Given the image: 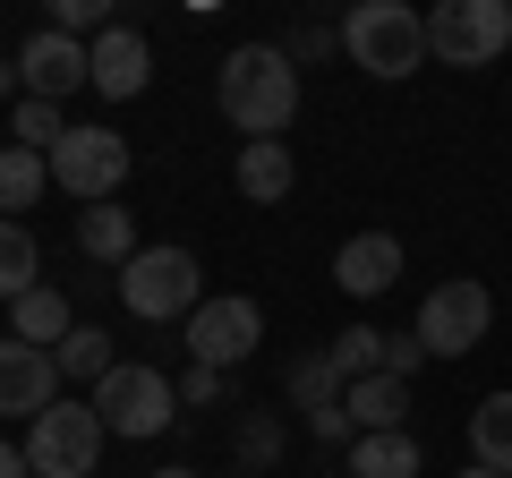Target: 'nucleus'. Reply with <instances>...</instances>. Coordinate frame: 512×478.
I'll return each mask as SVG.
<instances>
[{"label": "nucleus", "mask_w": 512, "mask_h": 478, "mask_svg": "<svg viewBox=\"0 0 512 478\" xmlns=\"http://www.w3.org/2000/svg\"><path fill=\"white\" fill-rule=\"evenodd\" d=\"M333 282H342L350 299H384L402 282V239L393 231H350L342 248H333Z\"/></svg>", "instance_id": "ddd939ff"}, {"label": "nucleus", "mask_w": 512, "mask_h": 478, "mask_svg": "<svg viewBox=\"0 0 512 478\" xmlns=\"http://www.w3.org/2000/svg\"><path fill=\"white\" fill-rule=\"evenodd\" d=\"M120 308L137 316V325H171V316H197L205 308V265L188 257V248H137V257L120 265Z\"/></svg>", "instance_id": "7ed1b4c3"}, {"label": "nucleus", "mask_w": 512, "mask_h": 478, "mask_svg": "<svg viewBox=\"0 0 512 478\" xmlns=\"http://www.w3.org/2000/svg\"><path fill=\"white\" fill-rule=\"evenodd\" d=\"M282 52H291V60H325V52H342V35H333V26H299Z\"/></svg>", "instance_id": "c85d7f7f"}, {"label": "nucleus", "mask_w": 512, "mask_h": 478, "mask_svg": "<svg viewBox=\"0 0 512 478\" xmlns=\"http://www.w3.org/2000/svg\"><path fill=\"white\" fill-rule=\"evenodd\" d=\"M154 478H205V470H154Z\"/></svg>", "instance_id": "2f4dec72"}, {"label": "nucleus", "mask_w": 512, "mask_h": 478, "mask_svg": "<svg viewBox=\"0 0 512 478\" xmlns=\"http://www.w3.org/2000/svg\"><path fill=\"white\" fill-rule=\"evenodd\" d=\"M77 248H86L94 265H111V274H120L146 239H137V214H128V205H77Z\"/></svg>", "instance_id": "dca6fc26"}, {"label": "nucleus", "mask_w": 512, "mask_h": 478, "mask_svg": "<svg viewBox=\"0 0 512 478\" xmlns=\"http://www.w3.org/2000/svg\"><path fill=\"white\" fill-rule=\"evenodd\" d=\"M111 427L94 402H52L35 427H26V470L35 478H94V461H103Z\"/></svg>", "instance_id": "0eeeda50"}, {"label": "nucleus", "mask_w": 512, "mask_h": 478, "mask_svg": "<svg viewBox=\"0 0 512 478\" xmlns=\"http://www.w3.org/2000/svg\"><path fill=\"white\" fill-rule=\"evenodd\" d=\"M60 137H69L60 103H35V94H18V129H9V146H26V154H52Z\"/></svg>", "instance_id": "a878e982"}, {"label": "nucleus", "mask_w": 512, "mask_h": 478, "mask_svg": "<svg viewBox=\"0 0 512 478\" xmlns=\"http://www.w3.org/2000/svg\"><path fill=\"white\" fill-rule=\"evenodd\" d=\"M419 368H427V342H419V333H384V376H402V385H410Z\"/></svg>", "instance_id": "bb28decb"}, {"label": "nucleus", "mask_w": 512, "mask_h": 478, "mask_svg": "<svg viewBox=\"0 0 512 478\" xmlns=\"http://www.w3.org/2000/svg\"><path fill=\"white\" fill-rule=\"evenodd\" d=\"M52 359H60V376H69V385H103V376L120 368V350H111L103 325H69V342H60Z\"/></svg>", "instance_id": "4be33fe9"}, {"label": "nucleus", "mask_w": 512, "mask_h": 478, "mask_svg": "<svg viewBox=\"0 0 512 478\" xmlns=\"http://www.w3.org/2000/svg\"><path fill=\"white\" fill-rule=\"evenodd\" d=\"M342 393H350V376L333 368V350H299L291 376H282V402L308 419L316 444H350V410H342Z\"/></svg>", "instance_id": "9d476101"}, {"label": "nucleus", "mask_w": 512, "mask_h": 478, "mask_svg": "<svg viewBox=\"0 0 512 478\" xmlns=\"http://www.w3.org/2000/svg\"><path fill=\"white\" fill-rule=\"evenodd\" d=\"M256 342H265V308L256 299H239V291H222V299H205L197 316H188V368H214V376H231L239 359H256Z\"/></svg>", "instance_id": "1a4fd4ad"}, {"label": "nucleus", "mask_w": 512, "mask_h": 478, "mask_svg": "<svg viewBox=\"0 0 512 478\" xmlns=\"http://www.w3.org/2000/svg\"><path fill=\"white\" fill-rule=\"evenodd\" d=\"M43 282V248L26 222H0V299H26Z\"/></svg>", "instance_id": "5701e85b"}, {"label": "nucleus", "mask_w": 512, "mask_h": 478, "mask_svg": "<svg viewBox=\"0 0 512 478\" xmlns=\"http://www.w3.org/2000/svg\"><path fill=\"white\" fill-rule=\"evenodd\" d=\"M291 180H299V163H291L282 137H274V146H239V163H231V188L248 205H282V197H291Z\"/></svg>", "instance_id": "f3484780"}, {"label": "nucleus", "mask_w": 512, "mask_h": 478, "mask_svg": "<svg viewBox=\"0 0 512 478\" xmlns=\"http://www.w3.org/2000/svg\"><path fill=\"white\" fill-rule=\"evenodd\" d=\"M342 410H350V436H393V427L410 419V385L402 376H359V385L342 393Z\"/></svg>", "instance_id": "2eb2a0df"}, {"label": "nucleus", "mask_w": 512, "mask_h": 478, "mask_svg": "<svg viewBox=\"0 0 512 478\" xmlns=\"http://www.w3.org/2000/svg\"><path fill=\"white\" fill-rule=\"evenodd\" d=\"M52 188V163L26 146H0V222H26V205Z\"/></svg>", "instance_id": "412c9836"}, {"label": "nucleus", "mask_w": 512, "mask_h": 478, "mask_svg": "<svg viewBox=\"0 0 512 478\" xmlns=\"http://www.w3.org/2000/svg\"><path fill=\"white\" fill-rule=\"evenodd\" d=\"M86 402L103 410V427H111V436H128V444H154L171 419H180V385H171L154 359H120Z\"/></svg>", "instance_id": "20e7f679"}, {"label": "nucleus", "mask_w": 512, "mask_h": 478, "mask_svg": "<svg viewBox=\"0 0 512 478\" xmlns=\"http://www.w3.org/2000/svg\"><path fill=\"white\" fill-rule=\"evenodd\" d=\"M325 350H333V368H342L350 385H359V376H376V368H384V333H376V325H342V333H333Z\"/></svg>", "instance_id": "393cba45"}, {"label": "nucleus", "mask_w": 512, "mask_h": 478, "mask_svg": "<svg viewBox=\"0 0 512 478\" xmlns=\"http://www.w3.org/2000/svg\"><path fill=\"white\" fill-rule=\"evenodd\" d=\"M274 461H282V419L274 410H248V419H239V478L274 470Z\"/></svg>", "instance_id": "b1692460"}, {"label": "nucleus", "mask_w": 512, "mask_h": 478, "mask_svg": "<svg viewBox=\"0 0 512 478\" xmlns=\"http://www.w3.org/2000/svg\"><path fill=\"white\" fill-rule=\"evenodd\" d=\"M214 103L248 146H291V120H299V60L282 43H239L222 52V77H214Z\"/></svg>", "instance_id": "f257e3e1"}, {"label": "nucleus", "mask_w": 512, "mask_h": 478, "mask_svg": "<svg viewBox=\"0 0 512 478\" xmlns=\"http://www.w3.org/2000/svg\"><path fill=\"white\" fill-rule=\"evenodd\" d=\"M504 52H512V0H436L427 9V60L495 69Z\"/></svg>", "instance_id": "39448f33"}, {"label": "nucleus", "mask_w": 512, "mask_h": 478, "mask_svg": "<svg viewBox=\"0 0 512 478\" xmlns=\"http://www.w3.org/2000/svg\"><path fill=\"white\" fill-rule=\"evenodd\" d=\"M52 402H60V359L9 333V342H0V419H26V427H35Z\"/></svg>", "instance_id": "f8f14e48"}, {"label": "nucleus", "mask_w": 512, "mask_h": 478, "mask_svg": "<svg viewBox=\"0 0 512 478\" xmlns=\"http://www.w3.org/2000/svg\"><path fill=\"white\" fill-rule=\"evenodd\" d=\"M43 163H52V188H60V197L111 205V197L128 188V137H120V129H69Z\"/></svg>", "instance_id": "6e6552de"}, {"label": "nucleus", "mask_w": 512, "mask_h": 478, "mask_svg": "<svg viewBox=\"0 0 512 478\" xmlns=\"http://www.w3.org/2000/svg\"><path fill=\"white\" fill-rule=\"evenodd\" d=\"M427 453L410 427H393V436H350V478H419Z\"/></svg>", "instance_id": "aec40b11"}, {"label": "nucleus", "mask_w": 512, "mask_h": 478, "mask_svg": "<svg viewBox=\"0 0 512 478\" xmlns=\"http://www.w3.org/2000/svg\"><path fill=\"white\" fill-rule=\"evenodd\" d=\"M427 342V359H470L478 342L495 333V291L478 274H453V282H436V291L419 299V325H410Z\"/></svg>", "instance_id": "423d86ee"}, {"label": "nucleus", "mask_w": 512, "mask_h": 478, "mask_svg": "<svg viewBox=\"0 0 512 478\" xmlns=\"http://www.w3.org/2000/svg\"><path fill=\"white\" fill-rule=\"evenodd\" d=\"M69 325H77V316H69V299H60L52 282H35L26 299H9V333L35 342V350H60V342H69Z\"/></svg>", "instance_id": "6ab92c4d"}, {"label": "nucleus", "mask_w": 512, "mask_h": 478, "mask_svg": "<svg viewBox=\"0 0 512 478\" xmlns=\"http://www.w3.org/2000/svg\"><path fill=\"white\" fill-rule=\"evenodd\" d=\"M461 478H495V470H478V461H470V470H461Z\"/></svg>", "instance_id": "473e14b6"}, {"label": "nucleus", "mask_w": 512, "mask_h": 478, "mask_svg": "<svg viewBox=\"0 0 512 478\" xmlns=\"http://www.w3.org/2000/svg\"><path fill=\"white\" fill-rule=\"evenodd\" d=\"M0 94H26V77H18V60H0Z\"/></svg>", "instance_id": "7c9ffc66"}, {"label": "nucleus", "mask_w": 512, "mask_h": 478, "mask_svg": "<svg viewBox=\"0 0 512 478\" xmlns=\"http://www.w3.org/2000/svg\"><path fill=\"white\" fill-rule=\"evenodd\" d=\"M342 52L359 77H384V86H402V77L427 69V18L410 0H359L342 18Z\"/></svg>", "instance_id": "f03ea898"}, {"label": "nucleus", "mask_w": 512, "mask_h": 478, "mask_svg": "<svg viewBox=\"0 0 512 478\" xmlns=\"http://www.w3.org/2000/svg\"><path fill=\"white\" fill-rule=\"evenodd\" d=\"M0 478H35L26 470V444H9V436H0Z\"/></svg>", "instance_id": "c756f323"}, {"label": "nucleus", "mask_w": 512, "mask_h": 478, "mask_svg": "<svg viewBox=\"0 0 512 478\" xmlns=\"http://www.w3.org/2000/svg\"><path fill=\"white\" fill-rule=\"evenodd\" d=\"M214 402H222V376L214 368H188L180 376V410H214Z\"/></svg>", "instance_id": "cd10ccee"}, {"label": "nucleus", "mask_w": 512, "mask_h": 478, "mask_svg": "<svg viewBox=\"0 0 512 478\" xmlns=\"http://www.w3.org/2000/svg\"><path fill=\"white\" fill-rule=\"evenodd\" d=\"M470 461L512 478V393H478L470 402Z\"/></svg>", "instance_id": "a211bd4d"}, {"label": "nucleus", "mask_w": 512, "mask_h": 478, "mask_svg": "<svg viewBox=\"0 0 512 478\" xmlns=\"http://www.w3.org/2000/svg\"><path fill=\"white\" fill-rule=\"evenodd\" d=\"M18 77H26V94H35V103H69L77 86H94V60H86V43H77V35L35 26V35L18 43Z\"/></svg>", "instance_id": "9b49d317"}, {"label": "nucleus", "mask_w": 512, "mask_h": 478, "mask_svg": "<svg viewBox=\"0 0 512 478\" xmlns=\"http://www.w3.org/2000/svg\"><path fill=\"white\" fill-rule=\"evenodd\" d=\"M86 60H94V94H103V103H137V94H146V77H154V52H146V35H137V26L94 35Z\"/></svg>", "instance_id": "4468645a"}]
</instances>
